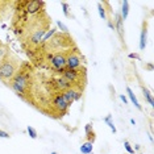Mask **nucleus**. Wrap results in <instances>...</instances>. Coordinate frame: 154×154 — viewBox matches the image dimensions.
Returning <instances> with one entry per match:
<instances>
[{
	"label": "nucleus",
	"instance_id": "nucleus-1",
	"mask_svg": "<svg viewBox=\"0 0 154 154\" xmlns=\"http://www.w3.org/2000/svg\"><path fill=\"white\" fill-rule=\"evenodd\" d=\"M32 71L29 67L23 66L21 69L17 70L16 75L12 78L9 82V87L17 96H20L21 99H26L29 96L30 87H32Z\"/></svg>",
	"mask_w": 154,
	"mask_h": 154
},
{
	"label": "nucleus",
	"instance_id": "nucleus-2",
	"mask_svg": "<svg viewBox=\"0 0 154 154\" xmlns=\"http://www.w3.org/2000/svg\"><path fill=\"white\" fill-rule=\"evenodd\" d=\"M19 61L17 58L12 55H7V57L0 62V80L5 85H9L12 78L16 75L17 70H19Z\"/></svg>",
	"mask_w": 154,
	"mask_h": 154
},
{
	"label": "nucleus",
	"instance_id": "nucleus-3",
	"mask_svg": "<svg viewBox=\"0 0 154 154\" xmlns=\"http://www.w3.org/2000/svg\"><path fill=\"white\" fill-rule=\"evenodd\" d=\"M85 69V63H83V58L80 57V54L76 50L71 51L70 50L66 54V69L70 70H80Z\"/></svg>",
	"mask_w": 154,
	"mask_h": 154
},
{
	"label": "nucleus",
	"instance_id": "nucleus-4",
	"mask_svg": "<svg viewBox=\"0 0 154 154\" xmlns=\"http://www.w3.org/2000/svg\"><path fill=\"white\" fill-rule=\"evenodd\" d=\"M49 63L55 71L62 72L66 69V54L63 53H54L49 57Z\"/></svg>",
	"mask_w": 154,
	"mask_h": 154
},
{
	"label": "nucleus",
	"instance_id": "nucleus-5",
	"mask_svg": "<svg viewBox=\"0 0 154 154\" xmlns=\"http://www.w3.org/2000/svg\"><path fill=\"white\" fill-rule=\"evenodd\" d=\"M51 107H53V109L57 112V113H59V116H63L70 108V106L66 103V100L63 99V96H62V94H57V95L53 97V100H51Z\"/></svg>",
	"mask_w": 154,
	"mask_h": 154
},
{
	"label": "nucleus",
	"instance_id": "nucleus-6",
	"mask_svg": "<svg viewBox=\"0 0 154 154\" xmlns=\"http://www.w3.org/2000/svg\"><path fill=\"white\" fill-rule=\"evenodd\" d=\"M62 78H65L67 82L71 85L72 87L79 85V80L82 78V72L79 70H70V69H65L62 71Z\"/></svg>",
	"mask_w": 154,
	"mask_h": 154
},
{
	"label": "nucleus",
	"instance_id": "nucleus-7",
	"mask_svg": "<svg viewBox=\"0 0 154 154\" xmlns=\"http://www.w3.org/2000/svg\"><path fill=\"white\" fill-rule=\"evenodd\" d=\"M25 12L28 13V15H36V13H38L40 11H42L44 8V2H34V0H32V2H25Z\"/></svg>",
	"mask_w": 154,
	"mask_h": 154
},
{
	"label": "nucleus",
	"instance_id": "nucleus-8",
	"mask_svg": "<svg viewBox=\"0 0 154 154\" xmlns=\"http://www.w3.org/2000/svg\"><path fill=\"white\" fill-rule=\"evenodd\" d=\"M45 33H46V29H45V28H38V29H36L32 34H30L29 44L33 45V46H37V45H40L41 44V40H42V37L45 36Z\"/></svg>",
	"mask_w": 154,
	"mask_h": 154
},
{
	"label": "nucleus",
	"instance_id": "nucleus-9",
	"mask_svg": "<svg viewBox=\"0 0 154 154\" xmlns=\"http://www.w3.org/2000/svg\"><path fill=\"white\" fill-rule=\"evenodd\" d=\"M146 44H148V26H146V23H143L141 34H140V44H138L140 50H145Z\"/></svg>",
	"mask_w": 154,
	"mask_h": 154
},
{
	"label": "nucleus",
	"instance_id": "nucleus-10",
	"mask_svg": "<svg viewBox=\"0 0 154 154\" xmlns=\"http://www.w3.org/2000/svg\"><path fill=\"white\" fill-rule=\"evenodd\" d=\"M122 19L120 17V13H116L115 15V21H113V25H115V29H117V33L119 36H120L121 41H124V33H122V30H124V28H122Z\"/></svg>",
	"mask_w": 154,
	"mask_h": 154
},
{
	"label": "nucleus",
	"instance_id": "nucleus-11",
	"mask_svg": "<svg viewBox=\"0 0 154 154\" xmlns=\"http://www.w3.org/2000/svg\"><path fill=\"white\" fill-rule=\"evenodd\" d=\"M125 91H127V95H128V97H129V100H131L132 103L134 104V107L137 108L138 111H142V106L140 104V101H138V99H137V96L134 95V92L132 91L131 87H127V88H125Z\"/></svg>",
	"mask_w": 154,
	"mask_h": 154
},
{
	"label": "nucleus",
	"instance_id": "nucleus-12",
	"mask_svg": "<svg viewBox=\"0 0 154 154\" xmlns=\"http://www.w3.org/2000/svg\"><path fill=\"white\" fill-rule=\"evenodd\" d=\"M55 87H57V90H59L61 92H63V91H66L67 88H70V87H72L70 83L66 80L65 78H58L57 80H55Z\"/></svg>",
	"mask_w": 154,
	"mask_h": 154
},
{
	"label": "nucleus",
	"instance_id": "nucleus-13",
	"mask_svg": "<svg viewBox=\"0 0 154 154\" xmlns=\"http://www.w3.org/2000/svg\"><path fill=\"white\" fill-rule=\"evenodd\" d=\"M128 15H129V2L124 0L121 2V11H120V17L122 19V21L128 19Z\"/></svg>",
	"mask_w": 154,
	"mask_h": 154
},
{
	"label": "nucleus",
	"instance_id": "nucleus-14",
	"mask_svg": "<svg viewBox=\"0 0 154 154\" xmlns=\"http://www.w3.org/2000/svg\"><path fill=\"white\" fill-rule=\"evenodd\" d=\"M142 95H143V99H145V101L149 104L150 107H154V100H153V95L152 92L146 88V87H142Z\"/></svg>",
	"mask_w": 154,
	"mask_h": 154
},
{
	"label": "nucleus",
	"instance_id": "nucleus-15",
	"mask_svg": "<svg viewBox=\"0 0 154 154\" xmlns=\"http://www.w3.org/2000/svg\"><path fill=\"white\" fill-rule=\"evenodd\" d=\"M58 32V29L57 28H50L49 30H46V33H45V36L42 37V40H41V44H45V42H48L49 40H50L51 37H54L55 34H57Z\"/></svg>",
	"mask_w": 154,
	"mask_h": 154
},
{
	"label": "nucleus",
	"instance_id": "nucleus-16",
	"mask_svg": "<svg viewBox=\"0 0 154 154\" xmlns=\"http://www.w3.org/2000/svg\"><path fill=\"white\" fill-rule=\"evenodd\" d=\"M80 153L82 154H91L92 153V150H94V143H91V142H83L82 145H80Z\"/></svg>",
	"mask_w": 154,
	"mask_h": 154
},
{
	"label": "nucleus",
	"instance_id": "nucleus-17",
	"mask_svg": "<svg viewBox=\"0 0 154 154\" xmlns=\"http://www.w3.org/2000/svg\"><path fill=\"white\" fill-rule=\"evenodd\" d=\"M103 120H104V122H106L108 127H109V129H111L112 132H113V133H116V132H117V129H116V127H115L113 121H112V115H107V116L104 117Z\"/></svg>",
	"mask_w": 154,
	"mask_h": 154
},
{
	"label": "nucleus",
	"instance_id": "nucleus-18",
	"mask_svg": "<svg viewBox=\"0 0 154 154\" xmlns=\"http://www.w3.org/2000/svg\"><path fill=\"white\" fill-rule=\"evenodd\" d=\"M97 12H99L100 19L107 20V12H106V5H104V3H97Z\"/></svg>",
	"mask_w": 154,
	"mask_h": 154
},
{
	"label": "nucleus",
	"instance_id": "nucleus-19",
	"mask_svg": "<svg viewBox=\"0 0 154 154\" xmlns=\"http://www.w3.org/2000/svg\"><path fill=\"white\" fill-rule=\"evenodd\" d=\"M61 7H62V11H63L65 17H70V5H69V3L62 2L61 3Z\"/></svg>",
	"mask_w": 154,
	"mask_h": 154
},
{
	"label": "nucleus",
	"instance_id": "nucleus-20",
	"mask_svg": "<svg viewBox=\"0 0 154 154\" xmlns=\"http://www.w3.org/2000/svg\"><path fill=\"white\" fill-rule=\"evenodd\" d=\"M57 29H59V30H61V33H63V34H67L69 33V28L66 26L62 21H59V20L57 21Z\"/></svg>",
	"mask_w": 154,
	"mask_h": 154
},
{
	"label": "nucleus",
	"instance_id": "nucleus-21",
	"mask_svg": "<svg viewBox=\"0 0 154 154\" xmlns=\"http://www.w3.org/2000/svg\"><path fill=\"white\" fill-rule=\"evenodd\" d=\"M26 132H28V134H29L30 138L36 140V138L38 137V133H37V131H36V129H34L33 127H28V128H26Z\"/></svg>",
	"mask_w": 154,
	"mask_h": 154
},
{
	"label": "nucleus",
	"instance_id": "nucleus-22",
	"mask_svg": "<svg viewBox=\"0 0 154 154\" xmlns=\"http://www.w3.org/2000/svg\"><path fill=\"white\" fill-rule=\"evenodd\" d=\"M7 55H8V49H7L4 45L0 44V62H2L3 59L7 57Z\"/></svg>",
	"mask_w": 154,
	"mask_h": 154
},
{
	"label": "nucleus",
	"instance_id": "nucleus-23",
	"mask_svg": "<svg viewBox=\"0 0 154 154\" xmlns=\"http://www.w3.org/2000/svg\"><path fill=\"white\" fill-rule=\"evenodd\" d=\"M124 149L127 150L129 154H134V149H133V146L129 143V141H127V140L124 141Z\"/></svg>",
	"mask_w": 154,
	"mask_h": 154
},
{
	"label": "nucleus",
	"instance_id": "nucleus-24",
	"mask_svg": "<svg viewBox=\"0 0 154 154\" xmlns=\"http://www.w3.org/2000/svg\"><path fill=\"white\" fill-rule=\"evenodd\" d=\"M86 138H87V142H91V143H94L95 142V140H96V134H95V132H91L88 133V134H86Z\"/></svg>",
	"mask_w": 154,
	"mask_h": 154
},
{
	"label": "nucleus",
	"instance_id": "nucleus-25",
	"mask_svg": "<svg viewBox=\"0 0 154 154\" xmlns=\"http://www.w3.org/2000/svg\"><path fill=\"white\" fill-rule=\"evenodd\" d=\"M92 131H94V125L91 124V122L86 124V127H85V133H86V134H88V133H91Z\"/></svg>",
	"mask_w": 154,
	"mask_h": 154
},
{
	"label": "nucleus",
	"instance_id": "nucleus-26",
	"mask_svg": "<svg viewBox=\"0 0 154 154\" xmlns=\"http://www.w3.org/2000/svg\"><path fill=\"white\" fill-rule=\"evenodd\" d=\"M11 137V134H9L8 132L3 131V129H0V138H9Z\"/></svg>",
	"mask_w": 154,
	"mask_h": 154
},
{
	"label": "nucleus",
	"instance_id": "nucleus-27",
	"mask_svg": "<svg viewBox=\"0 0 154 154\" xmlns=\"http://www.w3.org/2000/svg\"><path fill=\"white\" fill-rule=\"evenodd\" d=\"M129 58H134V59H140V55L137 54V53H131V54H129Z\"/></svg>",
	"mask_w": 154,
	"mask_h": 154
},
{
	"label": "nucleus",
	"instance_id": "nucleus-28",
	"mask_svg": "<svg viewBox=\"0 0 154 154\" xmlns=\"http://www.w3.org/2000/svg\"><path fill=\"white\" fill-rule=\"evenodd\" d=\"M120 99H121V101H122L124 104H128V99H127V96H125V95H122V94H121V95H120Z\"/></svg>",
	"mask_w": 154,
	"mask_h": 154
},
{
	"label": "nucleus",
	"instance_id": "nucleus-29",
	"mask_svg": "<svg viewBox=\"0 0 154 154\" xmlns=\"http://www.w3.org/2000/svg\"><path fill=\"white\" fill-rule=\"evenodd\" d=\"M131 124L132 125H136V120H134V119H131Z\"/></svg>",
	"mask_w": 154,
	"mask_h": 154
},
{
	"label": "nucleus",
	"instance_id": "nucleus-30",
	"mask_svg": "<svg viewBox=\"0 0 154 154\" xmlns=\"http://www.w3.org/2000/svg\"><path fill=\"white\" fill-rule=\"evenodd\" d=\"M51 154H57V153H55V152H51Z\"/></svg>",
	"mask_w": 154,
	"mask_h": 154
}]
</instances>
